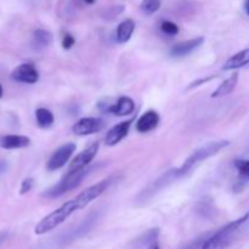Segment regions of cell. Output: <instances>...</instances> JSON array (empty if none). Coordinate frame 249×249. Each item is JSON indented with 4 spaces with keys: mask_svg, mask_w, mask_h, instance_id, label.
<instances>
[{
    "mask_svg": "<svg viewBox=\"0 0 249 249\" xmlns=\"http://www.w3.org/2000/svg\"><path fill=\"white\" fill-rule=\"evenodd\" d=\"M111 184L112 179L102 180V181L97 182L96 185H92V186L88 187L87 190H84V191H82L80 194H78L74 198L70 199L68 202L63 203L60 208H57L56 211L51 212L50 214L44 216V218L36 224V229H34L36 235H44V233L50 232L53 229L60 226L61 224L65 223L74 212L84 209L88 204H90L92 201L99 198V197L108 189V186Z\"/></svg>",
    "mask_w": 249,
    "mask_h": 249,
    "instance_id": "cell-1",
    "label": "cell"
},
{
    "mask_svg": "<svg viewBox=\"0 0 249 249\" xmlns=\"http://www.w3.org/2000/svg\"><path fill=\"white\" fill-rule=\"evenodd\" d=\"M230 145V141L228 140H219V141H213V142L206 143L202 147L197 148L196 151L192 152V155L187 158L184 162V164L180 168L175 169V174H177V178L184 177L187 173L191 172L196 165H198L199 163L204 162L208 158L213 157L216 153L220 152L221 150H224L225 147Z\"/></svg>",
    "mask_w": 249,
    "mask_h": 249,
    "instance_id": "cell-2",
    "label": "cell"
},
{
    "mask_svg": "<svg viewBox=\"0 0 249 249\" xmlns=\"http://www.w3.org/2000/svg\"><path fill=\"white\" fill-rule=\"evenodd\" d=\"M248 220L249 213L245 214L242 218L237 219V220L231 221L230 224L220 229L218 232L214 233L209 240H207L201 249H225L229 246V243L231 242V240H232V236L235 235L236 231Z\"/></svg>",
    "mask_w": 249,
    "mask_h": 249,
    "instance_id": "cell-3",
    "label": "cell"
},
{
    "mask_svg": "<svg viewBox=\"0 0 249 249\" xmlns=\"http://www.w3.org/2000/svg\"><path fill=\"white\" fill-rule=\"evenodd\" d=\"M87 174V169H83L74 173H67L57 185H55V186L51 187L50 190L44 192L43 197H46V198H57V197L65 195L66 192L72 191V190H74L75 187H78L82 184L83 179H84Z\"/></svg>",
    "mask_w": 249,
    "mask_h": 249,
    "instance_id": "cell-4",
    "label": "cell"
},
{
    "mask_svg": "<svg viewBox=\"0 0 249 249\" xmlns=\"http://www.w3.org/2000/svg\"><path fill=\"white\" fill-rule=\"evenodd\" d=\"M75 145L72 142H68L62 145L61 147H58L55 152L51 155V157L49 158L48 164H46V168L50 172H53V170L61 169L62 167H65L66 163L70 160V158L72 157V155L75 151Z\"/></svg>",
    "mask_w": 249,
    "mask_h": 249,
    "instance_id": "cell-5",
    "label": "cell"
},
{
    "mask_svg": "<svg viewBox=\"0 0 249 249\" xmlns=\"http://www.w3.org/2000/svg\"><path fill=\"white\" fill-rule=\"evenodd\" d=\"M104 128V119L96 118V117H85V118L79 119V121L72 126V131L75 135L85 136L99 133V131H101Z\"/></svg>",
    "mask_w": 249,
    "mask_h": 249,
    "instance_id": "cell-6",
    "label": "cell"
},
{
    "mask_svg": "<svg viewBox=\"0 0 249 249\" xmlns=\"http://www.w3.org/2000/svg\"><path fill=\"white\" fill-rule=\"evenodd\" d=\"M99 142H94L87 147L85 150H83L74 160L71 162L70 167H68V172L67 173H74V172H79V170L85 169L88 165L90 164L92 160L96 156L97 151H99Z\"/></svg>",
    "mask_w": 249,
    "mask_h": 249,
    "instance_id": "cell-7",
    "label": "cell"
},
{
    "mask_svg": "<svg viewBox=\"0 0 249 249\" xmlns=\"http://www.w3.org/2000/svg\"><path fill=\"white\" fill-rule=\"evenodd\" d=\"M11 78L23 84H36L39 79V72L32 63H22L12 71Z\"/></svg>",
    "mask_w": 249,
    "mask_h": 249,
    "instance_id": "cell-8",
    "label": "cell"
},
{
    "mask_svg": "<svg viewBox=\"0 0 249 249\" xmlns=\"http://www.w3.org/2000/svg\"><path fill=\"white\" fill-rule=\"evenodd\" d=\"M134 122V119H129V121L121 122L117 125L112 126L106 134V138H105V143L107 146H116L117 143L121 142L129 133V129H130L131 123Z\"/></svg>",
    "mask_w": 249,
    "mask_h": 249,
    "instance_id": "cell-9",
    "label": "cell"
},
{
    "mask_svg": "<svg viewBox=\"0 0 249 249\" xmlns=\"http://www.w3.org/2000/svg\"><path fill=\"white\" fill-rule=\"evenodd\" d=\"M203 43H204V36H197V38L182 41V43L177 44V45L170 50V55L174 56V57H182V56H187L191 53H194L195 50H197V49H198Z\"/></svg>",
    "mask_w": 249,
    "mask_h": 249,
    "instance_id": "cell-10",
    "label": "cell"
},
{
    "mask_svg": "<svg viewBox=\"0 0 249 249\" xmlns=\"http://www.w3.org/2000/svg\"><path fill=\"white\" fill-rule=\"evenodd\" d=\"M158 123H160V116L156 111H150L145 112L143 114H141L139 117V119L136 121V130L139 133H148V131H152L153 129L157 128Z\"/></svg>",
    "mask_w": 249,
    "mask_h": 249,
    "instance_id": "cell-11",
    "label": "cell"
},
{
    "mask_svg": "<svg viewBox=\"0 0 249 249\" xmlns=\"http://www.w3.org/2000/svg\"><path fill=\"white\" fill-rule=\"evenodd\" d=\"M135 111V102L133 101V99L128 96H121L117 100L114 104H112L109 106L107 113H112L114 116L123 117V116H129L133 112Z\"/></svg>",
    "mask_w": 249,
    "mask_h": 249,
    "instance_id": "cell-12",
    "label": "cell"
},
{
    "mask_svg": "<svg viewBox=\"0 0 249 249\" xmlns=\"http://www.w3.org/2000/svg\"><path fill=\"white\" fill-rule=\"evenodd\" d=\"M31 145V139L23 135H5L0 139V146L5 150L24 148Z\"/></svg>",
    "mask_w": 249,
    "mask_h": 249,
    "instance_id": "cell-13",
    "label": "cell"
},
{
    "mask_svg": "<svg viewBox=\"0 0 249 249\" xmlns=\"http://www.w3.org/2000/svg\"><path fill=\"white\" fill-rule=\"evenodd\" d=\"M249 65V48L231 56L223 66L224 71H232Z\"/></svg>",
    "mask_w": 249,
    "mask_h": 249,
    "instance_id": "cell-14",
    "label": "cell"
},
{
    "mask_svg": "<svg viewBox=\"0 0 249 249\" xmlns=\"http://www.w3.org/2000/svg\"><path fill=\"white\" fill-rule=\"evenodd\" d=\"M238 83V73H233L231 77H229L228 79L224 80L218 88H216L215 91L212 92L211 97L212 99H216V97H223L226 96V95L231 94L233 90L236 89Z\"/></svg>",
    "mask_w": 249,
    "mask_h": 249,
    "instance_id": "cell-15",
    "label": "cell"
},
{
    "mask_svg": "<svg viewBox=\"0 0 249 249\" xmlns=\"http://www.w3.org/2000/svg\"><path fill=\"white\" fill-rule=\"evenodd\" d=\"M134 31H135V22L131 18H126L125 21L121 22L117 28L116 38L119 44H125L130 40L131 36H133Z\"/></svg>",
    "mask_w": 249,
    "mask_h": 249,
    "instance_id": "cell-16",
    "label": "cell"
},
{
    "mask_svg": "<svg viewBox=\"0 0 249 249\" xmlns=\"http://www.w3.org/2000/svg\"><path fill=\"white\" fill-rule=\"evenodd\" d=\"M36 124H38L39 128L41 129H48L50 128L51 125L53 124V114L50 109L44 108V107H40L36 111Z\"/></svg>",
    "mask_w": 249,
    "mask_h": 249,
    "instance_id": "cell-17",
    "label": "cell"
},
{
    "mask_svg": "<svg viewBox=\"0 0 249 249\" xmlns=\"http://www.w3.org/2000/svg\"><path fill=\"white\" fill-rule=\"evenodd\" d=\"M34 44L38 48H46L53 44V34L50 32L45 31V29H36L34 31L33 34Z\"/></svg>",
    "mask_w": 249,
    "mask_h": 249,
    "instance_id": "cell-18",
    "label": "cell"
},
{
    "mask_svg": "<svg viewBox=\"0 0 249 249\" xmlns=\"http://www.w3.org/2000/svg\"><path fill=\"white\" fill-rule=\"evenodd\" d=\"M160 5H162V0H142L140 10L142 14L150 16V15H153L160 10Z\"/></svg>",
    "mask_w": 249,
    "mask_h": 249,
    "instance_id": "cell-19",
    "label": "cell"
},
{
    "mask_svg": "<svg viewBox=\"0 0 249 249\" xmlns=\"http://www.w3.org/2000/svg\"><path fill=\"white\" fill-rule=\"evenodd\" d=\"M160 31L164 34H167V36H173L179 33V27H178L177 23L172 21H163L160 23Z\"/></svg>",
    "mask_w": 249,
    "mask_h": 249,
    "instance_id": "cell-20",
    "label": "cell"
},
{
    "mask_svg": "<svg viewBox=\"0 0 249 249\" xmlns=\"http://www.w3.org/2000/svg\"><path fill=\"white\" fill-rule=\"evenodd\" d=\"M235 167L237 168L241 177L249 178V160H237L235 162Z\"/></svg>",
    "mask_w": 249,
    "mask_h": 249,
    "instance_id": "cell-21",
    "label": "cell"
},
{
    "mask_svg": "<svg viewBox=\"0 0 249 249\" xmlns=\"http://www.w3.org/2000/svg\"><path fill=\"white\" fill-rule=\"evenodd\" d=\"M34 184V180L32 178H26L23 181L21 182V187H19V195H26L28 194L32 190Z\"/></svg>",
    "mask_w": 249,
    "mask_h": 249,
    "instance_id": "cell-22",
    "label": "cell"
},
{
    "mask_svg": "<svg viewBox=\"0 0 249 249\" xmlns=\"http://www.w3.org/2000/svg\"><path fill=\"white\" fill-rule=\"evenodd\" d=\"M75 44V39L72 34L70 33H66L62 38V48L65 50H70L73 45Z\"/></svg>",
    "mask_w": 249,
    "mask_h": 249,
    "instance_id": "cell-23",
    "label": "cell"
},
{
    "mask_svg": "<svg viewBox=\"0 0 249 249\" xmlns=\"http://www.w3.org/2000/svg\"><path fill=\"white\" fill-rule=\"evenodd\" d=\"M147 249H160V245H158L157 242H155V241H153V242L150 243V246H148Z\"/></svg>",
    "mask_w": 249,
    "mask_h": 249,
    "instance_id": "cell-24",
    "label": "cell"
},
{
    "mask_svg": "<svg viewBox=\"0 0 249 249\" xmlns=\"http://www.w3.org/2000/svg\"><path fill=\"white\" fill-rule=\"evenodd\" d=\"M245 10L249 16V0H245Z\"/></svg>",
    "mask_w": 249,
    "mask_h": 249,
    "instance_id": "cell-25",
    "label": "cell"
},
{
    "mask_svg": "<svg viewBox=\"0 0 249 249\" xmlns=\"http://www.w3.org/2000/svg\"><path fill=\"white\" fill-rule=\"evenodd\" d=\"M95 1H96V0H84L85 4H88V5H92Z\"/></svg>",
    "mask_w": 249,
    "mask_h": 249,
    "instance_id": "cell-26",
    "label": "cell"
},
{
    "mask_svg": "<svg viewBox=\"0 0 249 249\" xmlns=\"http://www.w3.org/2000/svg\"><path fill=\"white\" fill-rule=\"evenodd\" d=\"M2 94H4V90H2L1 84H0V99H1V97H2Z\"/></svg>",
    "mask_w": 249,
    "mask_h": 249,
    "instance_id": "cell-27",
    "label": "cell"
}]
</instances>
